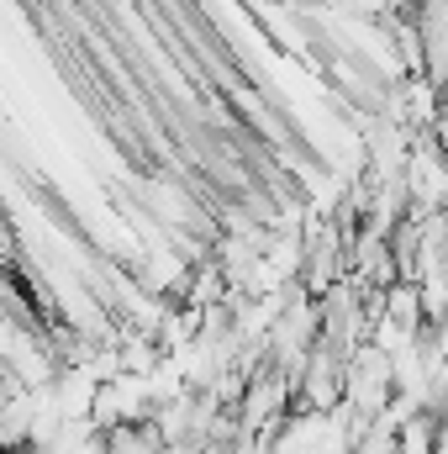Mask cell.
<instances>
[{"label":"cell","instance_id":"6da1fadb","mask_svg":"<svg viewBox=\"0 0 448 454\" xmlns=\"http://www.w3.org/2000/svg\"><path fill=\"white\" fill-rule=\"evenodd\" d=\"M396 454H438V412L422 407L396 428Z\"/></svg>","mask_w":448,"mask_h":454}]
</instances>
